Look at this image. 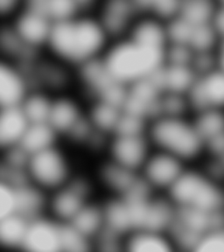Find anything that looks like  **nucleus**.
<instances>
[{
    "label": "nucleus",
    "instance_id": "1",
    "mask_svg": "<svg viewBox=\"0 0 224 252\" xmlns=\"http://www.w3.org/2000/svg\"><path fill=\"white\" fill-rule=\"evenodd\" d=\"M111 41L95 12L82 11L54 21L45 52L75 70L102 58Z\"/></svg>",
    "mask_w": 224,
    "mask_h": 252
},
{
    "label": "nucleus",
    "instance_id": "2",
    "mask_svg": "<svg viewBox=\"0 0 224 252\" xmlns=\"http://www.w3.org/2000/svg\"><path fill=\"white\" fill-rule=\"evenodd\" d=\"M165 51L126 36L111 41L102 60L112 78L129 87L160 70L165 65Z\"/></svg>",
    "mask_w": 224,
    "mask_h": 252
},
{
    "label": "nucleus",
    "instance_id": "3",
    "mask_svg": "<svg viewBox=\"0 0 224 252\" xmlns=\"http://www.w3.org/2000/svg\"><path fill=\"white\" fill-rule=\"evenodd\" d=\"M147 136L154 149L179 158L188 165L205 156V143L191 116H161L149 123Z\"/></svg>",
    "mask_w": 224,
    "mask_h": 252
},
{
    "label": "nucleus",
    "instance_id": "4",
    "mask_svg": "<svg viewBox=\"0 0 224 252\" xmlns=\"http://www.w3.org/2000/svg\"><path fill=\"white\" fill-rule=\"evenodd\" d=\"M165 193L177 208L224 212V184L211 177L202 167L188 165Z\"/></svg>",
    "mask_w": 224,
    "mask_h": 252
},
{
    "label": "nucleus",
    "instance_id": "5",
    "mask_svg": "<svg viewBox=\"0 0 224 252\" xmlns=\"http://www.w3.org/2000/svg\"><path fill=\"white\" fill-rule=\"evenodd\" d=\"M27 170L32 183L48 193L64 185L75 173L69 155L60 144L31 155Z\"/></svg>",
    "mask_w": 224,
    "mask_h": 252
},
{
    "label": "nucleus",
    "instance_id": "6",
    "mask_svg": "<svg viewBox=\"0 0 224 252\" xmlns=\"http://www.w3.org/2000/svg\"><path fill=\"white\" fill-rule=\"evenodd\" d=\"M95 189L94 179L75 172L64 185L49 193L47 213L62 222L70 221L94 199Z\"/></svg>",
    "mask_w": 224,
    "mask_h": 252
},
{
    "label": "nucleus",
    "instance_id": "7",
    "mask_svg": "<svg viewBox=\"0 0 224 252\" xmlns=\"http://www.w3.org/2000/svg\"><path fill=\"white\" fill-rule=\"evenodd\" d=\"M92 11L112 41L126 37L143 12L137 0H98Z\"/></svg>",
    "mask_w": 224,
    "mask_h": 252
},
{
    "label": "nucleus",
    "instance_id": "8",
    "mask_svg": "<svg viewBox=\"0 0 224 252\" xmlns=\"http://www.w3.org/2000/svg\"><path fill=\"white\" fill-rule=\"evenodd\" d=\"M188 164L179 158L154 149L140 170V175L156 193H165L175 183Z\"/></svg>",
    "mask_w": 224,
    "mask_h": 252
},
{
    "label": "nucleus",
    "instance_id": "9",
    "mask_svg": "<svg viewBox=\"0 0 224 252\" xmlns=\"http://www.w3.org/2000/svg\"><path fill=\"white\" fill-rule=\"evenodd\" d=\"M154 147L147 134L136 136L111 135L105 156L139 173Z\"/></svg>",
    "mask_w": 224,
    "mask_h": 252
},
{
    "label": "nucleus",
    "instance_id": "10",
    "mask_svg": "<svg viewBox=\"0 0 224 252\" xmlns=\"http://www.w3.org/2000/svg\"><path fill=\"white\" fill-rule=\"evenodd\" d=\"M33 90L28 72L20 63L1 58L0 108L20 106Z\"/></svg>",
    "mask_w": 224,
    "mask_h": 252
},
{
    "label": "nucleus",
    "instance_id": "11",
    "mask_svg": "<svg viewBox=\"0 0 224 252\" xmlns=\"http://www.w3.org/2000/svg\"><path fill=\"white\" fill-rule=\"evenodd\" d=\"M187 96L192 114L209 109L224 110V71L217 67L198 76Z\"/></svg>",
    "mask_w": 224,
    "mask_h": 252
},
{
    "label": "nucleus",
    "instance_id": "12",
    "mask_svg": "<svg viewBox=\"0 0 224 252\" xmlns=\"http://www.w3.org/2000/svg\"><path fill=\"white\" fill-rule=\"evenodd\" d=\"M62 221L48 213L29 220L21 251L31 252H61L60 231Z\"/></svg>",
    "mask_w": 224,
    "mask_h": 252
},
{
    "label": "nucleus",
    "instance_id": "13",
    "mask_svg": "<svg viewBox=\"0 0 224 252\" xmlns=\"http://www.w3.org/2000/svg\"><path fill=\"white\" fill-rule=\"evenodd\" d=\"M138 176V172L105 156L96 167L94 180L96 184L106 192L107 195L123 196Z\"/></svg>",
    "mask_w": 224,
    "mask_h": 252
},
{
    "label": "nucleus",
    "instance_id": "14",
    "mask_svg": "<svg viewBox=\"0 0 224 252\" xmlns=\"http://www.w3.org/2000/svg\"><path fill=\"white\" fill-rule=\"evenodd\" d=\"M81 98L72 94L70 91L53 96L48 124L61 139H63L86 113V105H83Z\"/></svg>",
    "mask_w": 224,
    "mask_h": 252
},
{
    "label": "nucleus",
    "instance_id": "15",
    "mask_svg": "<svg viewBox=\"0 0 224 252\" xmlns=\"http://www.w3.org/2000/svg\"><path fill=\"white\" fill-rule=\"evenodd\" d=\"M177 207L166 193H155L146 206L140 228L167 233L175 220Z\"/></svg>",
    "mask_w": 224,
    "mask_h": 252
},
{
    "label": "nucleus",
    "instance_id": "16",
    "mask_svg": "<svg viewBox=\"0 0 224 252\" xmlns=\"http://www.w3.org/2000/svg\"><path fill=\"white\" fill-rule=\"evenodd\" d=\"M175 249L167 233L137 228L124 239V252H171Z\"/></svg>",
    "mask_w": 224,
    "mask_h": 252
},
{
    "label": "nucleus",
    "instance_id": "17",
    "mask_svg": "<svg viewBox=\"0 0 224 252\" xmlns=\"http://www.w3.org/2000/svg\"><path fill=\"white\" fill-rule=\"evenodd\" d=\"M30 123L20 106L0 108V149L20 145Z\"/></svg>",
    "mask_w": 224,
    "mask_h": 252
},
{
    "label": "nucleus",
    "instance_id": "18",
    "mask_svg": "<svg viewBox=\"0 0 224 252\" xmlns=\"http://www.w3.org/2000/svg\"><path fill=\"white\" fill-rule=\"evenodd\" d=\"M15 213L28 220L47 214L49 193L31 181L16 188Z\"/></svg>",
    "mask_w": 224,
    "mask_h": 252
},
{
    "label": "nucleus",
    "instance_id": "19",
    "mask_svg": "<svg viewBox=\"0 0 224 252\" xmlns=\"http://www.w3.org/2000/svg\"><path fill=\"white\" fill-rule=\"evenodd\" d=\"M104 227L126 237L134 229L130 209L121 196L107 195L102 201Z\"/></svg>",
    "mask_w": 224,
    "mask_h": 252
},
{
    "label": "nucleus",
    "instance_id": "20",
    "mask_svg": "<svg viewBox=\"0 0 224 252\" xmlns=\"http://www.w3.org/2000/svg\"><path fill=\"white\" fill-rule=\"evenodd\" d=\"M122 113V109L109 102L94 100L87 102L86 115L95 130L111 136Z\"/></svg>",
    "mask_w": 224,
    "mask_h": 252
},
{
    "label": "nucleus",
    "instance_id": "21",
    "mask_svg": "<svg viewBox=\"0 0 224 252\" xmlns=\"http://www.w3.org/2000/svg\"><path fill=\"white\" fill-rule=\"evenodd\" d=\"M58 133L48 123L30 124L20 141V146L30 155L60 144Z\"/></svg>",
    "mask_w": 224,
    "mask_h": 252
},
{
    "label": "nucleus",
    "instance_id": "22",
    "mask_svg": "<svg viewBox=\"0 0 224 252\" xmlns=\"http://www.w3.org/2000/svg\"><path fill=\"white\" fill-rule=\"evenodd\" d=\"M69 222L84 236L94 241L104 228L102 201L94 198L89 201Z\"/></svg>",
    "mask_w": 224,
    "mask_h": 252
},
{
    "label": "nucleus",
    "instance_id": "23",
    "mask_svg": "<svg viewBox=\"0 0 224 252\" xmlns=\"http://www.w3.org/2000/svg\"><path fill=\"white\" fill-rule=\"evenodd\" d=\"M164 92L187 94L196 82L198 75L190 65L165 64L161 71Z\"/></svg>",
    "mask_w": 224,
    "mask_h": 252
},
{
    "label": "nucleus",
    "instance_id": "24",
    "mask_svg": "<svg viewBox=\"0 0 224 252\" xmlns=\"http://www.w3.org/2000/svg\"><path fill=\"white\" fill-rule=\"evenodd\" d=\"M29 220L17 213L0 218V247L8 251H21Z\"/></svg>",
    "mask_w": 224,
    "mask_h": 252
},
{
    "label": "nucleus",
    "instance_id": "25",
    "mask_svg": "<svg viewBox=\"0 0 224 252\" xmlns=\"http://www.w3.org/2000/svg\"><path fill=\"white\" fill-rule=\"evenodd\" d=\"M53 96V94L42 90H32L20 105L30 124L48 123Z\"/></svg>",
    "mask_w": 224,
    "mask_h": 252
},
{
    "label": "nucleus",
    "instance_id": "26",
    "mask_svg": "<svg viewBox=\"0 0 224 252\" xmlns=\"http://www.w3.org/2000/svg\"><path fill=\"white\" fill-rule=\"evenodd\" d=\"M191 118L205 144L224 133V110H201L191 115Z\"/></svg>",
    "mask_w": 224,
    "mask_h": 252
},
{
    "label": "nucleus",
    "instance_id": "27",
    "mask_svg": "<svg viewBox=\"0 0 224 252\" xmlns=\"http://www.w3.org/2000/svg\"><path fill=\"white\" fill-rule=\"evenodd\" d=\"M61 252H84L94 251L93 241L84 236L71 222H62L60 231Z\"/></svg>",
    "mask_w": 224,
    "mask_h": 252
},
{
    "label": "nucleus",
    "instance_id": "28",
    "mask_svg": "<svg viewBox=\"0 0 224 252\" xmlns=\"http://www.w3.org/2000/svg\"><path fill=\"white\" fill-rule=\"evenodd\" d=\"M160 111L161 116L165 117H188L192 115L187 94L172 92H164L162 94Z\"/></svg>",
    "mask_w": 224,
    "mask_h": 252
},
{
    "label": "nucleus",
    "instance_id": "29",
    "mask_svg": "<svg viewBox=\"0 0 224 252\" xmlns=\"http://www.w3.org/2000/svg\"><path fill=\"white\" fill-rule=\"evenodd\" d=\"M149 123L146 118L122 110L113 135L136 136L147 134Z\"/></svg>",
    "mask_w": 224,
    "mask_h": 252
},
{
    "label": "nucleus",
    "instance_id": "30",
    "mask_svg": "<svg viewBox=\"0 0 224 252\" xmlns=\"http://www.w3.org/2000/svg\"><path fill=\"white\" fill-rule=\"evenodd\" d=\"M194 252H224V223L204 233L198 242Z\"/></svg>",
    "mask_w": 224,
    "mask_h": 252
},
{
    "label": "nucleus",
    "instance_id": "31",
    "mask_svg": "<svg viewBox=\"0 0 224 252\" xmlns=\"http://www.w3.org/2000/svg\"><path fill=\"white\" fill-rule=\"evenodd\" d=\"M2 165H7L13 168L27 169L30 154L20 145L2 150Z\"/></svg>",
    "mask_w": 224,
    "mask_h": 252
},
{
    "label": "nucleus",
    "instance_id": "32",
    "mask_svg": "<svg viewBox=\"0 0 224 252\" xmlns=\"http://www.w3.org/2000/svg\"><path fill=\"white\" fill-rule=\"evenodd\" d=\"M15 211V189L0 181V218L14 214Z\"/></svg>",
    "mask_w": 224,
    "mask_h": 252
},
{
    "label": "nucleus",
    "instance_id": "33",
    "mask_svg": "<svg viewBox=\"0 0 224 252\" xmlns=\"http://www.w3.org/2000/svg\"><path fill=\"white\" fill-rule=\"evenodd\" d=\"M217 63L218 67L224 71V41H222L217 49Z\"/></svg>",
    "mask_w": 224,
    "mask_h": 252
}]
</instances>
